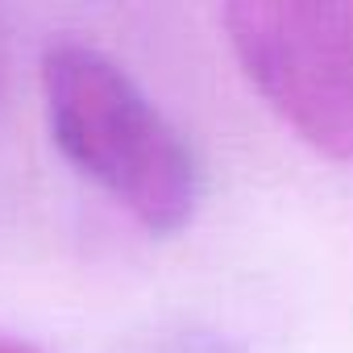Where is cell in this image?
Wrapping results in <instances>:
<instances>
[{
  "mask_svg": "<svg viewBox=\"0 0 353 353\" xmlns=\"http://www.w3.org/2000/svg\"><path fill=\"white\" fill-rule=\"evenodd\" d=\"M42 100L67 162L141 229L179 233L192 225L204 196L200 158L117 59L79 38L50 42L42 54Z\"/></svg>",
  "mask_w": 353,
  "mask_h": 353,
  "instance_id": "obj_1",
  "label": "cell"
},
{
  "mask_svg": "<svg viewBox=\"0 0 353 353\" xmlns=\"http://www.w3.org/2000/svg\"><path fill=\"white\" fill-rule=\"evenodd\" d=\"M229 46L270 112L316 154L353 158V5H229Z\"/></svg>",
  "mask_w": 353,
  "mask_h": 353,
  "instance_id": "obj_2",
  "label": "cell"
},
{
  "mask_svg": "<svg viewBox=\"0 0 353 353\" xmlns=\"http://www.w3.org/2000/svg\"><path fill=\"white\" fill-rule=\"evenodd\" d=\"M0 353H42V349H34L26 341H13V336H0Z\"/></svg>",
  "mask_w": 353,
  "mask_h": 353,
  "instance_id": "obj_3",
  "label": "cell"
},
{
  "mask_svg": "<svg viewBox=\"0 0 353 353\" xmlns=\"http://www.w3.org/2000/svg\"><path fill=\"white\" fill-rule=\"evenodd\" d=\"M5 75H9V54H5V34H0V96H5Z\"/></svg>",
  "mask_w": 353,
  "mask_h": 353,
  "instance_id": "obj_4",
  "label": "cell"
}]
</instances>
